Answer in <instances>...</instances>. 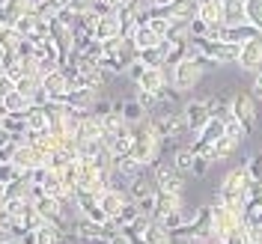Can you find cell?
Segmentation results:
<instances>
[{"label":"cell","instance_id":"cell-1","mask_svg":"<svg viewBox=\"0 0 262 244\" xmlns=\"http://www.w3.org/2000/svg\"><path fill=\"white\" fill-rule=\"evenodd\" d=\"M137 60H140V48H137L131 39H125V36H116V39L101 42V69H104V72L122 75V72H128Z\"/></svg>","mask_w":262,"mask_h":244},{"label":"cell","instance_id":"cell-2","mask_svg":"<svg viewBox=\"0 0 262 244\" xmlns=\"http://www.w3.org/2000/svg\"><path fill=\"white\" fill-rule=\"evenodd\" d=\"M250 191H253V182H250V173H247V164L245 167H235L229 170L224 182H221V199L227 203L229 209H238V212L247 214V203H250Z\"/></svg>","mask_w":262,"mask_h":244},{"label":"cell","instance_id":"cell-3","mask_svg":"<svg viewBox=\"0 0 262 244\" xmlns=\"http://www.w3.org/2000/svg\"><path fill=\"white\" fill-rule=\"evenodd\" d=\"M134 149H131V158L140 164V167H149V164H158V155H161V137L155 131V122L146 119L140 125H134Z\"/></svg>","mask_w":262,"mask_h":244},{"label":"cell","instance_id":"cell-4","mask_svg":"<svg viewBox=\"0 0 262 244\" xmlns=\"http://www.w3.org/2000/svg\"><path fill=\"white\" fill-rule=\"evenodd\" d=\"M206 65H209V60H182V63L173 65V69L164 65V72H167V83L176 86L179 93H191L196 83L203 81Z\"/></svg>","mask_w":262,"mask_h":244},{"label":"cell","instance_id":"cell-5","mask_svg":"<svg viewBox=\"0 0 262 244\" xmlns=\"http://www.w3.org/2000/svg\"><path fill=\"white\" fill-rule=\"evenodd\" d=\"M212 206V220H214V235L217 238H224L227 241L229 235H235V232H242L247 224V214L238 212V209H229L227 203L217 196L214 203H209Z\"/></svg>","mask_w":262,"mask_h":244},{"label":"cell","instance_id":"cell-6","mask_svg":"<svg viewBox=\"0 0 262 244\" xmlns=\"http://www.w3.org/2000/svg\"><path fill=\"white\" fill-rule=\"evenodd\" d=\"M194 42V48L200 51V57L203 60H209V63H238V54L242 48L238 45H229V42H217V39H191Z\"/></svg>","mask_w":262,"mask_h":244},{"label":"cell","instance_id":"cell-7","mask_svg":"<svg viewBox=\"0 0 262 244\" xmlns=\"http://www.w3.org/2000/svg\"><path fill=\"white\" fill-rule=\"evenodd\" d=\"M48 161H51L48 152H42V149L33 146V143H21V146H15V152H12V164H15L21 173L42 170V167H48Z\"/></svg>","mask_w":262,"mask_h":244},{"label":"cell","instance_id":"cell-8","mask_svg":"<svg viewBox=\"0 0 262 244\" xmlns=\"http://www.w3.org/2000/svg\"><path fill=\"white\" fill-rule=\"evenodd\" d=\"M232 116L245 128V134H253V128H256V101L247 90H238L232 96Z\"/></svg>","mask_w":262,"mask_h":244},{"label":"cell","instance_id":"cell-9","mask_svg":"<svg viewBox=\"0 0 262 244\" xmlns=\"http://www.w3.org/2000/svg\"><path fill=\"white\" fill-rule=\"evenodd\" d=\"M51 42H54V48L60 54V65L66 69L72 54H75V27H66L60 18H54L51 21Z\"/></svg>","mask_w":262,"mask_h":244},{"label":"cell","instance_id":"cell-10","mask_svg":"<svg viewBox=\"0 0 262 244\" xmlns=\"http://www.w3.org/2000/svg\"><path fill=\"white\" fill-rule=\"evenodd\" d=\"M158 15H164L170 24H191L194 18H200V0H176L158 9Z\"/></svg>","mask_w":262,"mask_h":244},{"label":"cell","instance_id":"cell-11","mask_svg":"<svg viewBox=\"0 0 262 244\" xmlns=\"http://www.w3.org/2000/svg\"><path fill=\"white\" fill-rule=\"evenodd\" d=\"M116 36H122V15H119V9L98 12V21L93 27V39L96 42H107V39H116Z\"/></svg>","mask_w":262,"mask_h":244},{"label":"cell","instance_id":"cell-12","mask_svg":"<svg viewBox=\"0 0 262 244\" xmlns=\"http://www.w3.org/2000/svg\"><path fill=\"white\" fill-rule=\"evenodd\" d=\"M155 167V188L161 194H173L182 196V188H185V179L176 167H164V164H152Z\"/></svg>","mask_w":262,"mask_h":244},{"label":"cell","instance_id":"cell-13","mask_svg":"<svg viewBox=\"0 0 262 244\" xmlns=\"http://www.w3.org/2000/svg\"><path fill=\"white\" fill-rule=\"evenodd\" d=\"M182 114H185L188 128L200 134V131L206 128V122L212 119V107H209V101H206V98H194V101H188V104L182 107Z\"/></svg>","mask_w":262,"mask_h":244},{"label":"cell","instance_id":"cell-14","mask_svg":"<svg viewBox=\"0 0 262 244\" xmlns=\"http://www.w3.org/2000/svg\"><path fill=\"white\" fill-rule=\"evenodd\" d=\"M42 86H45V93H48V101H66V98H69V93H72L69 75H66L63 69H57L54 75L42 78Z\"/></svg>","mask_w":262,"mask_h":244},{"label":"cell","instance_id":"cell-15","mask_svg":"<svg viewBox=\"0 0 262 244\" xmlns=\"http://www.w3.org/2000/svg\"><path fill=\"white\" fill-rule=\"evenodd\" d=\"M98 101H101V98H98L96 90H93V86H83V90H72L63 104H69V107L78 110V114H93Z\"/></svg>","mask_w":262,"mask_h":244},{"label":"cell","instance_id":"cell-16","mask_svg":"<svg viewBox=\"0 0 262 244\" xmlns=\"http://www.w3.org/2000/svg\"><path fill=\"white\" fill-rule=\"evenodd\" d=\"M238 65L247 69V72H262V36L250 39L247 45H242V54H238Z\"/></svg>","mask_w":262,"mask_h":244},{"label":"cell","instance_id":"cell-17","mask_svg":"<svg viewBox=\"0 0 262 244\" xmlns=\"http://www.w3.org/2000/svg\"><path fill=\"white\" fill-rule=\"evenodd\" d=\"M167 86V72L164 69H146L143 78L137 81V93H149V96H161Z\"/></svg>","mask_w":262,"mask_h":244},{"label":"cell","instance_id":"cell-18","mask_svg":"<svg viewBox=\"0 0 262 244\" xmlns=\"http://www.w3.org/2000/svg\"><path fill=\"white\" fill-rule=\"evenodd\" d=\"M128 199H131V196L125 194L122 188H111L107 194L101 196V209H104V214H107L111 220H116V217H119V212L125 209V203H128Z\"/></svg>","mask_w":262,"mask_h":244},{"label":"cell","instance_id":"cell-19","mask_svg":"<svg viewBox=\"0 0 262 244\" xmlns=\"http://www.w3.org/2000/svg\"><path fill=\"white\" fill-rule=\"evenodd\" d=\"M119 116L125 119V125L134 128V125H140V122H146L149 114L140 107V101L137 98H128V101H119Z\"/></svg>","mask_w":262,"mask_h":244},{"label":"cell","instance_id":"cell-20","mask_svg":"<svg viewBox=\"0 0 262 244\" xmlns=\"http://www.w3.org/2000/svg\"><path fill=\"white\" fill-rule=\"evenodd\" d=\"M182 209H185L182 206V196L155 191V217L152 220H161V217H167V214H173V212H182Z\"/></svg>","mask_w":262,"mask_h":244},{"label":"cell","instance_id":"cell-21","mask_svg":"<svg viewBox=\"0 0 262 244\" xmlns=\"http://www.w3.org/2000/svg\"><path fill=\"white\" fill-rule=\"evenodd\" d=\"M224 24L229 30L232 27H245L247 15H245V3L242 0H224Z\"/></svg>","mask_w":262,"mask_h":244},{"label":"cell","instance_id":"cell-22","mask_svg":"<svg viewBox=\"0 0 262 244\" xmlns=\"http://www.w3.org/2000/svg\"><path fill=\"white\" fill-rule=\"evenodd\" d=\"M107 143V149L114 152V158H128L131 149H134V131L125 128L122 134H116V137H111V140H104Z\"/></svg>","mask_w":262,"mask_h":244},{"label":"cell","instance_id":"cell-23","mask_svg":"<svg viewBox=\"0 0 262 244\" xmlns=\"http://www.w3.org/2000/svg\"><path fill=\"white\" fill-rule=\"evenodd\" d=\"M200 21H206L209 27L224 24V0H200Z\"/></svg>","mask_w":262,"mask_h":244},{"label":"cell","instance_id":"cell-24","mask_svg":"<svg viewBox=\"0 0 262 244\" xmlns=\"http://www.w3.org/2000/svg\"><path fill=\"white\" fill-rule=\"evenodd\" d=\"M155 176H137V179H131V185H128V196L137 203V199H143V196H155Z\"/></svg>","mask_w":262,"mask_h":244},{"label":"cell","instance_id":"cell-25","mask_svg":"<svg viewBox=\"0 0 262 244\" xmlns=\"http://www.w3.org/2000/svg\"><path fill=\"white\" fill-rule=\"evenodd\" d=\"M224 134H227V122H224V119H217V116H212V119L206 122V128L196 134V140H200V143H209V146H214Z\"/></svg>","mask_w":262,"mask_h":244},{"label":"cell","instance_id":"cell-26","mask_svg":"<svg viewBox=\"0 0 262 244\" xmlns=\"http://www.w3.org/2000/svg\"><path fill=\"white\" fill-rule=\"evenodd\" d=\"M161 36H158V33H152L146 27V24H140V30H137V36H134V45H137V48L140 51H149V48H161Z\"/></svg>","mask_w":262,"mask_h":244},{"label":"cell","instance_id":"cell-27","mask_svg":"<svg viewBox=\"0 0 262 244\" xmlns=\"http://www.w3.org/2000/svg\"><path fill=\"white\" fill-rule=\"evenodd\" d=\"M36 244H63V229L42 220L39 229H36Z\"/></svg>","mask_w":262,"mask_h":244},{"label":"cell","instance_id":"cell-28","mask_svg":"<svg viewBox=\"0 0 262 244\" xmlns=\"http://www.w3.org/2000/svg\"><path fill=\"white\" fill-rule=\"evenodd\" d=\"M21 33L15 30V27H3V33H0V48H3V54L6 57H12V54H18V45H21Z\"/></svg>","mask_w":262,"mask_h":244},{"label":"cell","instance_id":"cell-29","mask_svg":"<svg viewBox=\"0 0 262 244\" xmlns=\"http://www.w3.org/2000/svg\"><path fill=\"white\" fill-rule=\"evenodd\" d=\"M101 128H104V140H111V137H116V134H122L128 125H125V119H122L119 110H116V114L101 116Z\"/></svg>","mask_w":262,"mask_h":244},{"label":"cell","instance_id":"cell-30","mask_svg":"<svg viewBox=\"0 0 262 244\" xmlns=\"http://www.w3.org/2000/svg\"><path fill=\"white\" fill-rule=\"evenodd\" d=\"M69 9L75 15H90V12H107L101 6V0H69Z\"/></svg>","mask_w":262,"mask_h":244},{"label":"cell","instance_id":"cell-31","mask_svg":"<svg viewBox=\"0 0 262 244\" xmlns=\"http://www.w3.org/2000/svg\"><path fill=\"white\" fill-rule=\"evenodd\" d=\"M146 244H173V235H170L158 220H152L149 229H146Z\"/></svg>","mask_w":262,"mask_h":244},{"label":"cell","instance_id":"cell-32","mask_svg":"<svg viewBox=\"0 0 262 244\" xmlns=\"http://www.w3.org/2000/svg\"><path fill=\"white\" fill-rule=\"evenodd\" d=\"M245 15L247 24L262 33V0H245Z\"/></svg>","mask_w":262,"mask_h":244},{"label":"cell","instance_id":"cell-33","mask_svg":"<svg viewBox=\"0 0 262 244\" xmlns=\"http://www.w3.org/2000/svg\"><path fill=\"white\" fill-rule=\"evenodd\" d=\"M6 75H9L12 81H21V78L27 75V60H24V57H18V54L6 57Z\"/></svg>","mask_w":262,"mask_h":244},{"label":"cell","instance_id":"cell-34","mask_svg":"<svg viewBox=\"0 0 262 244\" xmlns=\"http://www.w3.org/2000/svg\"><path fill=\"white\" fill-rule=\"evenodd\" d=\"M194 149L191 146H185V149H176V155H173V167H176V170H179V173H185V170H191V167H194Z\"/></svg>","mask_w":262,"mask_h":244},{"label":"cell","instance_id":"cell-35","mask_svg":"<svg viewBox=\"0 0 262 244\" xmlns=\"http://www.w3.org/2000/svg\"><path fill=\"white\" fill-rule=\"evenodd\" d=\"M146 27H149L152 33H158L161 39H167V36H170V27H173V24H170V21H167L164 15H158V9H155V12H152V15L146 18Z\"/></svg>","mask_w":262,"mask_h":244},{"label":"cell","instance_id":"cell-36","mask_svg":"<svg viewBox=\"0 0 262 244\" xmlns=\"http://www.w3.org/2000/svg\"><path fill=\"white\" fill-rule=\"evenodd\" d=\"M27 125H30V131H51L45 107H33L30 114H27Z\"/></svg>","mask_w":262,"mask_h":244},{"label":"cell","instance_id":"cell-37","mask_svg":"<svg viewBox=\"0 0 262 244\" xmlns=\"http://www.w3.org/2000/svg\"><path fill=\"white\" fill-rule=\"evenodd\" d=\"M140 63L146 65V69H164V51L161 48L140 51Z\"/></svg>","mask_w":262,"mask_h":244},{"label":"cell","instance_id":"cell-38","mask_svg":"<svg viewBox=\"0 0 262 244\" xmlns=\"http://www.w3.org/2000/svg\"><path fill=\"white\" fill-rule=\"evenodd\" d=\"M247 173H250V182L262 188V152H256V155L247 161Z\"/></svg>","mask_w":262,"mask_h":244},{"label":"cell","instance_id":"cell-39","mask_svg":"<svg viewBox=\"0 0 262 244\" xmlns=\"http://www.w3.org/2000/svg\"><path fill=\"white\" fill-rule=\"evenodd\" d=\"M245 238H247V244H262V224L259 220H247L245 224Z\"/></svg>","mask_w":262,"mask_h":244},{"label":"cell","instance_id":"cell-40","mask_svg":"<svg viewBox=\"0 0 262 244\" xmlns=\"http://www.w3.org/2000/svg\"><path fill=\"white\" fill-rule=\"evenodd\" d=\"M137 209H140V214H146V217H155V196L137 199Z\"/></svg>","mask_w":262,"mask_h":244},{"label":"cell","instance_id":"cell-41","mask_svg":"<svg viewBox=\"0 0 262 244\" xmlns=\"http://www.w3.org/2000/svg\"><path fill=\"white\" fill-rule=\"evenodd\" d=\"M9 93H15V81L9 75H0V101L9 96Z\"/></svg>","mask_w":262,"mask_h":244},{"label":"cell","instance_id":"cell-42","mask_svg":"<svg viewBox=\"0 0 262 244\" xmlns=\"http://www.w3.org/2000/svg\"><path fill=\"white\" fill-rule=\"evenodd\" d=\"M209 158H194V167H191V173H194V176H203V173H206V170H209Z\"/></svg>","mask_w":262,"mask_h":244},{"label":"cell","instance_id":"cell-43","mask_svg":"<svg viewBox=\"0 0 262 244\" xmlns=\"http://www.w3.org/2000/svg\"><path fill=\"white\" fill-rule=\"evenodd\" d=\"M143 72H146V65L140 63V60H137V63H134V65H131V69H128V75H131V78H134V83H137V81H140V78H143Z\"/></svg>","mask_w":262,"mask_h":244},{"label":"cell","instance_id":"cell-44","mask_svg":"<svg viewBox=\"0 0 262 244\" xmlns=\"http://www.w3.org/2000/svg\"><path fill=\"white\" fill-rule=\"evenodd\" d=\"M111 244H131V241L125 238V235H122V232H116L114 238H111Z\"/></svg>","mask_w":262,"mask_h":244},{"label":"cell","instance_id":"cell-45","mask_svg":"<svg viewBox=\"0 0 262 244\" xmlns=\"http://www.w3.org/2000/svg\"><path fill=\"white\" fill-rule=\"evenodd\" d=\"M256 93H259V96H262V72H259V75H256Z\"/></svg>","mask_w":262,"mask_h":244},{"label":"cell","instance_id":"cell-46","mask_svg":"<svg viewBox=\"0 0 262 244\" xmlns=\"http://www.w3.org/2000/svg\"><path fill=\"white\" fill-rule=\"evenodd\" d=\"M0 75H6V60L0 57Z\"/></svg>","mask_w":262,"mask_h":244},{"label":"cell","instance_id":"cell-47","mask_svg":"<svg viewBox=\"0 0 262 244\" xmlns=\"http://www.w3.org/2000/svg\"><path fill=\"white\" fill-rule=\"evenodd\" d=\"M3 244H21V238H9V241H3Z\"/></svg>","mask_w":262,"mask_h":244},{"label":"cell","instance_id":"cell-48","mask_svg":"<svg viewBox=\"0 0 262 244\" xmlns=\"http://www.w3.org/2000/svg\"><path fill=\"white\" fill-rule=\"evenodd\" d=\"M3 206H6V199H3V191H0V209H3Z\"/></svg>","mask_w":262,"mask_h":244},{"label":"cell","instance_id":"cell-49","mask_svg":"<svg viewBox=\"0 0 262 244\" xmlns=\"http://www.w3.org/2000/svg\"><path fill=\"white\" fill-rule=\"evenodd\" d=\"M3 27H6V24H3V21H0V33H3Z\"/></svg>","mask_w":262,"mask_h":244},{"label":"cell","instance_id":"cell-50","mask_svg":"<svg viewBox=\"0 0 262 244\" xmlns=\"http://www.w3.org/2000/svg\"><path fill=\"white\" fill-rule=\"evenodd\" d=\"M242 3H245V0H242Z\"/></svg>","mask_w":262,"mask_h":244}]
</instances>
